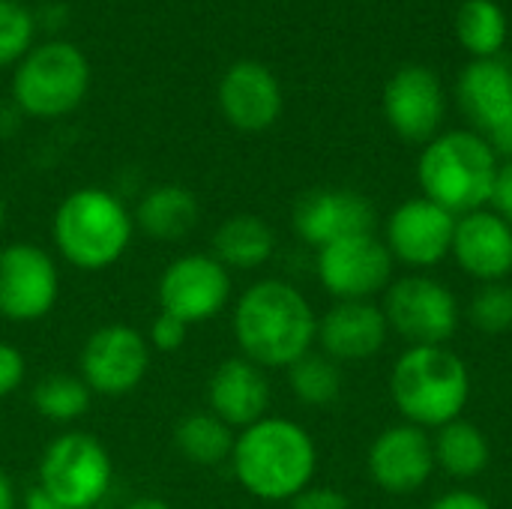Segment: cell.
<instances>
[{
	"mask_svg": "<svg viewBox=\"0 0 512 509\" xmlns=\"http://www.w3.org/2000/svg\"><path fill=\"white\" fill-rule=\"evenodd\" d=\"M240 357L267 369H288L315 348L318 315L306 294L285 279L252 282L231 312Z\"/></svg>",
	"mask_w": 512,
	"mask_h": 509,
	"instance_id": "obj_1",
	"label": "cell"
},
{
	"mask_svg": "<svg viewBox=\"0 0 512 509\" xmlns=\"http://www.w3.org/2000/svg\"><path fill=\"white\" fill-rule=\"evenodd\" d=\"M231 471L252 498L291 504L315 480L318 447L300 423L267 414L237 432Z\"/></svg>",
	"mask_w": 512,
	"mask_h": 509,
	"instance_id": "obj_2",
	"label": "cell"
},
{
	"mask_svg": "<svg viewBox=\"0 0 512 509\" xmlns=\"http://www.w3.org/2000/svg\"><path fill=\"white\" fill-rule=\"evenodd\" d=\"M51 237L69 267L99 273L114 267L129 252L135 219L114 192L81 186L57 204Z\"/></svg>",
	"mask_w": 512,
	"mask_h": 509,
	"instance_id": "obj_3",
	"label": "cell"
},
{
	"mask_svg": "<svg viewBox=\"0 0 512 509\" xmlns=\"http://www.w3.org/2000/svg\"><path fill=\"white\" fill-rule=\"evenodd\" d=\"M390 396L405 423L441 429L468 408L471 372L447 345H414L390 372Z\"/></svg>",
	"mask_w": 512,
	"mask_h": 509,
	"instance_id": "obj_4",
	"label": "cell"
},
{
	"mask_svg": "<svg viewBox=\"0 0 512 509\" xmlns=\"http://www.w3.org/2000/svg\"><path fill=\"white\" fill-rule=\"evenodd\" d=\"M501 159L480 132L453 129L435 135L417 162L423 198L441 204L453 216L489 207Z\"/></svg>",
	"mask_w": 512,
	"mask_h": 509,
	"instance_id": "obj_5",
	"label": "cell"
},
{
	"mask_svg": "<svg viewBox=\"0 0 512 509\" xmlns=\"http://www.w3.org/2000/svg\"><path fill=\"white\" fill-rule=\"evenodd\" d=\"M90 87V63L81 48L63 39L33 45L12 72L15 108L36 120L72 114Z\"/></svg>",
	"mask_w": 512,
	"mask_h": 509,
	"instance_id": "obj_6",
	"label": "cell"
},
{
	"mask_svg": "<svg viewBox=\"0 0 512 509\" xmlns=\"http://www.w3.org/2000/svg\"><path fill=\"white\" fill-rule=\"evenodd\" d=\"M114 462L105 444L87 432L57 435L39 456L36 486L60 509H96L111 492Z\"/></svg>",
	"mask_w": 512,
	"mask_h": 509,
	"instance_id": "obj_7",
	"label": "cell"
},
{
	"mask_svg": "<svg viewBox=\"0 0 512 509\" xmlns=\"http://www.w3.org/2000/svg\"><path fill=\"white\" fill-rule=\"evenodd\" d=\"M384 318L390 333L414 345H447L459 330V300L456 294L423 273L393 279L384 291Z\"/></svg>",
	"mask_w": 512,
	"mask_h": 509,
	"instance_id": "obj_8",
	"label": "cell"
},
{
	"mask_svg": "<svg viewBox=\"0 0 512 509\" xmlns=\"http://www.w3.org/2000/svg\"><path fill=\"white\" fill-rule=\"evenodd\" d=\"M150 363L153 348L138 327L105 324L87 336L78 357V375L93 396L120 399L144 384Z\"/></svg>",
	"mask_w": 512,
	"mask_h": 509,
	"instance_id": "obj_9",
	"label": "cell"
},
{
	"mask_svg": "<svg viewBox=\"0 0 512 509\" xmlns=\"http://www.w3.org/2000/svg\"><path fill=\"white\" fill-rule=\"evenodd\" d=\"M231 291V270L222 267L210 252L177 255L156 282L159 312L174 315L189 327L222 315L231 303Z\"/></svg>",
	"mask_w": 512,
	"mask_h": 509,
	"instance_id": "obj_10",
	"label": "cell"
},
{
	"mask_svg": "<svg viewBox=\"0 0 512 509\" xmlns=\"http://www.w3.org/2000/svg\"><path fill=\"white\" fill-rule=\"evenodd\" d=\"M60 300V270L39 243H6L0 249V318L9 324L45 321Z\"/></svg>",
	"mask_w": 512,
	"mask_h": 509,
	"instance_id": "obj_11",
	"label": "cell"
},
{
	"mask_svg": "<svg viewBox=\"0 0 512 509\" xmlns=\"http://www.w3.org/2000/svg\"><path fill=\"white\" fill-rule=\"evenodd\" d=\"M393 255L384 240L372 234L342 237L318 249L315 270L324 291L336 300H375L393 282Z\"/></svg>",
	"mask_w": 512,
	"mask_h": 509,
	"instance_id": "obj_12",
	"label": "cell"
},
{
	"mask_svg": "<svg viewBox=\"0 0 512 509\" xmlns=\"http://www.w3.org/2000/svg\"><path fill=\"white\" fill-rule=\"evenodd\" d=\"M456 219L450 210L429 198H408L402 201L384 225V246L390 249L393 261L429 270L438 267L453 252Z\"/></svg>",
	"mask_w": 512,
	"mask_h": 509,
	"instance_id": "obj_13",
	"label": "cell"
},
{
	"mask_svg": "<svg viewBox=\"0 0 512 509\" xmlns=\"http://www.w3.org/2000/svg\"><path fill=\"white\" fill-rule=\"evenodd\" d=\"M294 234L315 252L354 234L375 231V207L363 192L321 186L309 189L294 201L291 210Z\"/></svg>",
	"mask_w": 512,
	"mask_h": 509,
	"instance_id": "obj_14",
	"label": "cell"
},
{
	"mask_svg": "<svg viewBox=\"0 0 512 509\" xmlns=\"http://www.w3.org/2000/svg\"><path fill=\"white\" fill-rule=\"evenodd\" d=\"M366 468L372 483L387 495H414L435 474L432 435L420 426H387L369 447Z\"/></svg>",
	"mask_w": 512,
	"mask_h": 509,
	"instance_id": "obj_15",
	"label": "cell"
},
{
	"mask_svg": "<svg viewBox=\"0 0 512 509\" xmlns=\"http://www.w3.org/2000/svg\"><path fill=\"white\" fill-rule=\"evenodd\" d=\"M447 96L441 78L426 66H402L384 87V117L390 129L414 144L441 135Z\"/></svg>",
	"mask_w": 512,
	"mask_h": 509,
	"instance_id": "obj_16",
	"label": "cell"
},
{
	"mask_svg": "<svg viewBox=\"0 0 512 509\" xmlns=\"http://www.w3.org/2000/svg\"><path fill=\"white\" fill-rule=\"evenodd\" d=\"M222 117L240 132L270 129L285 105L279 78L258 60H237L216 87Z\"/></svg>",
	"mask_w": 512,
	"mask_h": 509,
	"instance_id": "obj_17",
	"label": "cell"
},
{
	"mask_svg": "<svg viewBox=\"0 0 512 509\" xmlns=\"http://www.w3.org/2000/svg\"><path fill=\"white\" fill-rule=\"evenodd\" d=\"M390 327L375 300H336L318 318V348L336 363H363L381 354Z\"/></svg>",
	"mask_w": 512,
	"mask_h": 509,
	"instance_id": "obj_18",
	"label": "cell"
},
{
	"mask_svg": "<svg viewBox=\"0 0 512 509\" xmlns=\"http://www.w3.org/2000/svg\"><path fill=\"white\" fill-rule=\"evenodd\" d=\"M270 378L261 366L246 357L222 360L207 378V411L228 423L234 432L249 429L270 411Z\"/></svg>",
	"mask_w": 512,
	"mask_h": 509,
	"instance_id": "obj_19",
	"label": "cell"
},
{
	"mask_svg": "<svg viewBox=\"0 0 512 509\" xmlns=\"http://www.w3.org/2000/svg\"><path fill=\"white\" fill-rule=\"evenodd\" d=\"M456 264L483 282H507L512 273V228L489 207L456 219L453 252Z\"/></svg>",
	"mask_w": 512,
	"mask_h": 509,
	"instance_id": "obj_20",
	"label": "cell"
},
{
	"mask_svg": "<svg viewBox=\"0 0 512 509\" xmlns=\"http://www.w3.org/2000/svg\"><path fill=\"white\" fill-rule=\"evenodd\" d=\"M456 96L471 123L489 135L512 120V69L498 57L474 60L462 69Z\"/></svg>",
	"mask_w": 512,
	"mask_h": 509,
	"instance_id": "obj_21",
	"label": "cell"
},
{
	"mask_svg": "<svg viewBox=\"0 0 512 509\" xmlns=\"http://www.w3.org/2000/svg\"><path fill=\"white\" fill-rule=\"evenodd\" d=\"M132 219H135V231H144L150 240L180 243L195 231L201 219V207L192 189L180 183H162L144 192Z\"/></svg>",
	"mask_w": 512,
	"mask_h": 509,
	"instance_id": "obj_22",
	"label": "cell"
},
{
	"mask_svg": "<svg viewBox=\"0 0 512 509\" xmlns=\"http://www.w3.org/2000/svg\"><path fill=\"white\" fill-rule=\"evenodd\" d=\"M276 252V231L270 228L267 219L255 213H234L228 216L210 240V255L240 273H252L264 267Z\"/></svg>",
	"mask_w": 512,
	"mask_h": 509,
	"instance_id": "obj_23",
	"label": "cell"
},
{
	"mask_svg": "<svg viewBox=\"0 0 512 509\" xmlns=\"http://www.w3.org/2000/svg\"><path fill=\"white\" fill-rule=\"evenodd\" d=\"M432 447H435V468H441L453 480H474L492 462V444L486 432L465 417L435 429Z\"/></svg>",
	"mask_w": 512,
	"mask_h": 509,
	"instance_id": "obj_24",
	"label": "cell"
},
{
	"mask_svg": "<svg viewBox=\"0 0 512 509\" xmlns=\"http://www.w3.org/2000/svg\"><path fill=\"white\" fill-rule=\"evenodd\" d=\"M234 441H237V432L210 411H192L180 417V423L174 426L177 453L189 465H198V468H219L231 462Z\"/></svg>",
	"mask_w": 512,
	"mask_h": 509,
	"instance_id": "obj_25",
	"label": "cell"
},
{
	"mask_svg": "<svg viewBox=\"0 0 512 509\" xmlns=\"http://www.w3.org/2000/svg\"><path fill=\"white\" fill-rule=\"evenodd\" d=\"M456 36L474 60L498 57L507 42V15L495 0H465L456 15Z\"/></svg>",
	"mask_w": 512,
	"mask_h": 509,
	"instance_id": "obj_26",
	"label": "cell"
},
{
	"mask_svg": "<svg viewBox=\"0 0 512 509\" xmlns=\"http://www.w3.org/2000/svg\"><path fill=\"white\" fill-rule=\"evenodd\" d=\"M30 402H33V408H36V414L42 420H51V423L66 426V423L81 420L90 411L93 393L81 381V375L54 372V375H45V378H39L33 384Z\"/></svg>",
	"mask_w": 512,
	"mask_h": 509,
	"instance_id": "obj_27",
	"label": "cell"
},
{
	"mask_svg": "<svg viewBox=\"0 0 512 509\" xmlns=\"http://www.w3.org/2000/svg\"><path fill=\"white\" fill-rule=\"evenodd\" d=\"M288 387L297 402L309 408H327L342 396V369L336 360L312 348L294 366H288Z\"/></svg>",
	"mask_w": 512,
	"mask_h": 509,
	"instance_id": "obj_28",
	"label": "cell"
},
{
	"mask_svg": "<svg viewBox=\"0 0 512 509\" xmlns=\"http://www.w3.org/2000/svg\"><path fill=\"white\" fill-rule=\"evenodd\" d=\"M468 321L486 333L501 336L512 330V285L510 282H483L471 303H468Z\"/></svg>",
	"mask_w": 512,
	"mask_h": 509,
	"instance_id": "obj_29",
	"label": "cell"
},
{
	"mask_svg": "<svg viewBox=\"0 0 512 509\" xmlns=\"http://www.w3.org/2000/svg\"><path fill=\"white\" fill-rule=\"evenodd\" d=\"M36 18L18 0H0V69L18 66L21 57L33 48Z\"/></svg>",
	"mask_w": 512,
	"mask_h": 509,
	"instance_id": "obj_30",
	"label": "cell"
},
{
	"mask_svg": "<svg viewBox=\"0 0 512 509\" xmlns=\"http://www.w3.org/2000/svg\"><path fill=\"white\" fill-rule=\"evenodd\" d=\"M189 324H183L180 318L174 315H165L159 312L150 324V333H147V342L153 351H162V354H174L186 345V336H189Z\"/></svg>",
	"mask_w": 512,
	"mask_h": 509,
	"instance_id": "obj_31",
	"label": "cell"
},
{
	"mask_svg": "<svg viewBox=\"0 0 512 509\" xmlns=\"http://www.w3.org/2000/svg\"><path fill=\"white\" fill-rule=\"evenodd\" d=\"M24 378H27V357L21 354V348L0 342V399L15 396Z\"/></svg>",
	"mask_w": 512,
	"mask_h": 509,
	"instance_id": "obj_32",
	"label": "cell"
},
{
	"mask_svg": "<svg viewBox=\"0 0 512 509\" xmlns=\"http://www.w3.org/2000/svg\"><path fill=\"white\" fill-rule=\"evenodd\" d=\"M291 509H351V501L330 486H309L303 489L294 501Z\"/></svg>",
	"mask_w": 512,
	"mask_h": 509,
	"instance_id": "obj_33",
	"label": "cell"
},
{
	"mask_svg": "<svg viewBox=\"0 0 512 509\" xmlns=\"http://www.w3.org/2000/svg\"><path fill=\"white\" fill-rule=\"evenodd\" d=\"M507 225L512 228V159H504L501 168H498V177H495V189H492V201H489Z\"/></svg>",
	"mask_w": 512,
	"mask_h": 509,
	"instance_id": "obj_34",
	"label": "cell"
},
{
	"mask_svg": "<svg viewBox=\"0 0 512 509\" xmlns=\"http://www.w3.org/2000/svg\"><path fill=\"white\" fill-rule=\"evenodd\" d=\"M429 509H492V504L471 489H453V492L435 498Z\"/></svg>",
	"mask_w": 512,
	"mask_h": 509,
	"instance_id": "obj_35",
	"label": "cell"
},
{
	"mask_svg": "<svg viewBox=\"0 0 512 509\" xmlns=\"http://www.w3.org/2000/svg\"><path fill=\"white\" fill-rule=\"evenodd\" d=\"M489 144H492V150L498 153V159L504 156V159H512V120H507L504 126H498L495 132H489V135H483Z\"/></svg>",
	"mask_w": 512,
	"mask_h": 509,
	"instance_id": "obj_36",
	"label": "cell"
},
{
	"mask_svg": "<svg viewBox=\"0 0 512 509\" xmlns=\"http://www.w3.org/2000/svg\"><path fill=\"white\" fill-rule=\"evenodd\" d=\"M24 509H60L54 504V498L42 489V486H30L27 495H24Z\"/></svg>",
	"mask_w": 512,
	"mask_h": 509,
	"instance_id": "obj_37",
	"label": "cell"
},
{
	"mask_svg": "<svg viewBox=\"0 0 512 509\" xmlns=\"http://www.w3.org/2000/svg\"><path fill=\"white\" fill-rule=\"evenodd\" d=\"M0 509H18V489L6 471H0Z\"/></svg>",
	"mask_w": 512,
	"mask_h": 509,
	"instance_id": "obj_38",
	"label": "cell"
},
{
	"mask_svg": "<svg viewBox=\"0 0 512 509\" xmlns=\"http://www.w3.org/2000/svg\"><path fill=\"white\" fill-rule=\"evenodd\" d=\"M123 509H174L168 501H162V498H135V501H129Z\"/></svg>",
	"mask_w": 512,
	"mask_h": 509,
	"instance_id": "obj_39",
	"label": "cell"
},
{
	"mask_svg": "<svg viewBox=\"0 0 512 509\" xmlns=\"http://www.w3.org/2000/svg\"><path fill=\"white\" fill-rule=\"evenodd\" d=\"M3 225H6V201L0 195V231H3Z\"/></svg>",
	"mask_w": 512,
	"mask_h": 509,
	"instance_id": "obj_40",
	"label": "cell"
}]
</instances>
